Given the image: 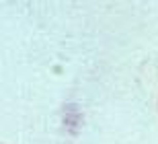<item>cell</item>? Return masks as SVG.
<instances>
[]
</instances>
